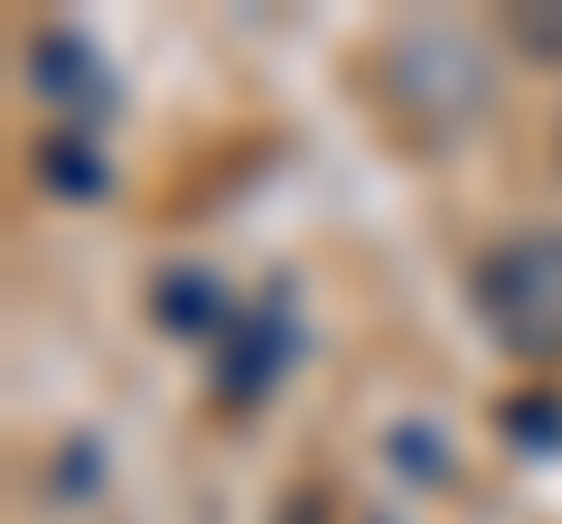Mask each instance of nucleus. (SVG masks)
<instances>
[{
    "label": "nucleus",
    "mask_w": 562,
    "mask_h": 524,
    "mask_svg": "<svg viewBox=\"0 0 562 524\" xmlns=\"http://www.w3.org/2000/svg\"><path fill=\"white\" fill-rule=\"evenodd\" d=\"M479 319L506 356L562 365V225H525L479 262Z\"/></svg>",
    "instance_id": "nucleus-1"
},
{
    "label": "nucleus",
    "mask_w": 562,
    "mask_h": 524,
    "mask_svg": "<svg viewBox=\"0 0 562 524\" xmlns=\"http://www.w3.org/2000/svg\"><path fill=\"white\" fill-rule=\"evenodd\" d=\"M29 84H38V103H57L66 122H103L122 103L103 47L76 38V29H38V38H29Z\"/></svg>",
    "instance_id": "nucleus-2"
},
{
    "label": "nucleus",
    "mask_w": 562,
    "mask_h": 524,
    "mask_svg": "<svg viewBox=\"0 0 562 524\" xmlns=\"http://www.w3.org/2000/svg\"><path fill=\"white\" fill-rule=\"evenodd\" d=\"M281 356H291V309H235V328H225V356H216V384H225V403H254V394H272Z\"/></svg>",
    "instance_id": "nucleus-3"
},
{
    "label": "nucleus",
    "mask_w": 562,
    "mask_h": 524,
    "mask_svg": "<svg viewBox=\"0 0 562 524\" xmlns=\"http://www.w3.org/2000/svg\"><path fill=\"white\" fill-rule=\"evenodd\" d=\"M160 328H169V338H225V328H235V309L216 300V282H206V272H169V282H160Z\"/></svg>",
    "instance_id": "nucleus-4"
},
{
    "label": "nucleus",
    "mask_w": 562,
    "mask_h": 524,
    "mask_svg": "<svg viewBox=\"0 0 562 524\" xmlns=\"http://www.w3.org/2000/svg\"><path fill=\"white\" fill-rule=\"evenodd\" d=\"M506 38H516L525 57L562 66V0H516V10H506Z\"/></svg>",
    "instance_id": "nucleus-5"
},
{
    "label": "nucleus",
    "mask_w": 562,
    "mask_h": 524,
    "mask_svg": "<svg viewBox=\"0 0 562 524\" xmlns=\"http://www.w3.org/2000/svg\"><path fill=\"white\" fill-rule=\"evenodd\" d=\"M38 179H47V187H66V197H94L103 169H94V150L66 132V141H47V150H38Z\"/></svg>",
    "instance_id": "nucleus-6"
}]
</instances>
